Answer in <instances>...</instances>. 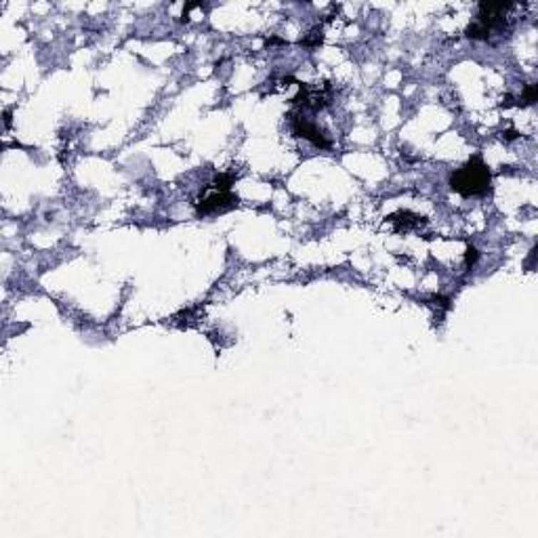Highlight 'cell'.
<instances>
[{
	"label": "cell",
	"instance_id": "obj_1",
	"mask_svg": "<svg viewBox=\"0 0 538 538\" xmlns=\"http://www.w3.org/2000/svg\"><path fill=\"white\" fill-rule=\"evenodd\" d=\"M490 185H492V172L480 156H473L467 165L456 168L450 175V190L460 194L462 198L486 196L490 192Z\"/></svg>",
	"mask_w": 538,
	"mask_h": 538
},
{
	"label": "cell",
	"instance_id": "obj_2",
	"mask_svg": "<svg viewBox=\"0 0 538 538\" xmlns=\"http://www.w3.org/2000/svg\"><path fill=\"white\" fill-rule=\"evenodd\" d=\"M513 2H480L477 19L467 28V36L473 41H490L495 32L507 30V15Z\"/></svg>",
	"mask_w": 538,
	"mask_h": 538
},
{
	"label": "cell",
	"instance_id": "obj_3",
	"mask_svg": "<svg viewBox=\"0 0 538 538\" xmlns=\"http://www.w3.org/2000/svg\"><path fill=\"white\" fill-rule=\"evenodd\" d=\"M238 207V196L232 190H217L212 185L207 187V196L196 202V210L200 214H214V212H227Z\"/></svg>",
	"mask_w": 538,
	"mask_h": 538
},
{
	"label": "cell",
	"instance_id": "obj_4",
	"mask_svg": "<svg viewBox=\"0 0 538 538\" xmlns=\"http://www.w3.org/2000/svg\"><path fill=\"white\" fill-rule=\"evenodd\" d=\"M290 123H292V133H294L296 137H303V139L311 141L316 148H322V150H329V148H331V139H329L326 130L320 128L316 123L303 118L301 114H292V116H290Z\"/></svg>",
	"mask_w": 538,
	"mask_h": 538
},
{
	"label": "cell",
	"instance_id": "obj_5",
	"mask_svg": "<svg viewBox=\"0 0 538 538\" xmlns=\"http://www.w3.org/2000/svg\"><path fill=\"white\" fill-rule=\"evenodd\" d=\"M331 101V86L324 84L322 88H311L309 84L299 83V95L292 99L294 105H301V108H307V110H322L326 108Z\"/></svg>",
	"mask_w": 538,
	"mask_h": 538
},
{
	"label": "cell",
	"instance_id": "obj_6",
	"mask_svg": "<svg viewBox=\"0 0 538 538\" xmlns=\"http://www.w3.org/2000/svg\"><path fill=\"white\" fill-rule=\"evenodd\" d=\"M387 221H389V223H393L400 232H402V229H404V232H408V229H414V227H418V225H425V223H427V219H425V217L414 214V212H410V210H398V212L389 214V217H387Z\"/></svg>",
	"mask_w": 538,
	"mask_h": 538
},
{
	"label": "cell",
	"instance_id": "obj_7",
	"mask_svg": "<svg viewBox=\"0 0 538 538\" xmlns=\"http://www.w3.org/2000/svg\"><path fill=\"white\" fill-rule=\"evenodd\" d=\"M538 99V86L537 84H528L526 88H524V93H522V97H519V101H517V105H534Z\"/></svg>",
	"mask_w": 538,
	"mask_h": 538
},
{
	"label": "cell",
	"instance_id": "obj_8",
	"mask_svg": "<svg viewBox=\"0 0 538 538\" xmlns=\"http://www.w3.org/2000/svg\"><path fill=\"white\" fill-rule=\"evenodd\" d=\"M477 259H480V252H477V249H475V247H469L467 252H465V265L471 269V267L477 263Z\"/></svg>",
	"mask_w": 538,
	"mask_h": 538
},
{
	"label": "cell",
	"instance_id": "obj_9",
	"mask_svg": "<svg viewBox=\"0 0 538 538\" xmlns=\"http://www.w3.org/2000/svg\"><path fill=\"white\" fill-rule=\"evenodd\" d=\"M500 135H502V139H507V141H513V139H517V137H519V133H517L515 128H509V130H502Z\"/></svg>",
	"mask_w": 538,
	"mask_h": 538
},
{
	"label": "cell",
	"instance_id": "obj_10",
	"mask_svg": "<svg viewBox=\"0 0 538 538\" xmlns=\"http://www.w3.org/2000/svg\"><path fill=\"white\" fill-rule=\"evenodd\" d=\"M267 44H284V41H280V38H269Z\"/></svg>",
	"mask_w": 538,
	"mask_h": 538
}]
</instances>
